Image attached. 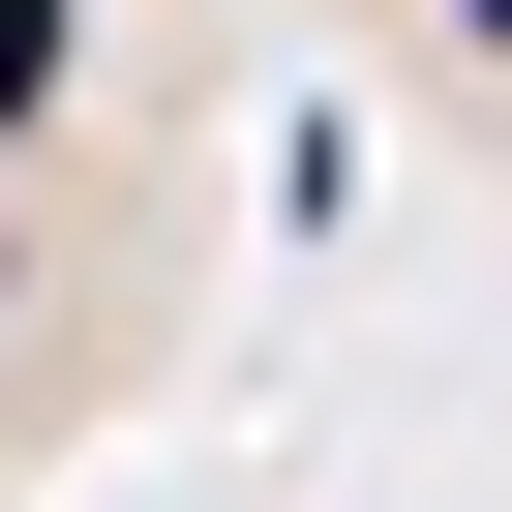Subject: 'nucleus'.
<instances>
[{"instance_id":"nucleus-1","label":"nucleus","mask_w":512,"mask_h":512,"mask_svg":"<svg viewBox=\"0 0 512 512\" xmlns=\"http://www.w3.org/2000/svg\"><path fill=\"white\" fill-rule=\"evenodd\" d=\"M61 61H91V0H0V121H61Z\"/></svg>"},{"instance_id":"nucleus-2","label":"nucleus","mask_w":512,"mask_h":512,"mask_svg":"<svg viewBox=\"0 0 512 512\" xmlns=\"http://www.w3.org/2000/svg\"><path fill=\"white\" fill-rule=\"evenodd\" d=\"M452 31H482V61H512V0H452Z\"/></svg>"}]
</instances>
